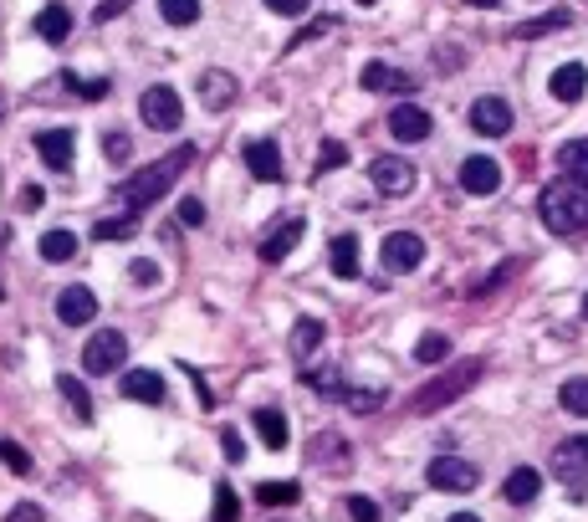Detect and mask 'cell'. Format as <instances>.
I'll return each instance as SVG.
<instances>
[{
    "mask_svg": "<svg viewBox=\"0 0 588 522\" xmlns=\"http://www.w3.org/2000/svg\"><path fill=\"white\" fill-rule=\"evenodd\" d=\"M558 405H563L568 415H583V420H588V379H563Z\"/></svg>",
    "mask_w": 588,
    "mask_h": 522,
    "instance_id": "obj_32",
    "label": "cell"
},
{
    "mask_svg": "<svg viewBox=\"0 0 588 522\" xmlns=\"http://www.w3.org/2000/svg\"><path fill=\"white\" fill-rule=\"evenodd\" d=\"M358 6H379V0H358Z\"/></svg>",
    "mask_w": 588,
    "mask_h": 522,
    "instance_id": "obj_54",
    "label": "cell"
},
{
    "mask_svg": "<svg viewBox=\"0 0 588 522\" xmlns=\"http://www.w3.org/2000/svg\"><path fill=\"white\" fill-rule=\"evenodd\" d=\"M179 221H185V226H205V205L200 200H179Z\"/></svg>",
    "mask_w": 588,
    "mask_h": 522,
    "instance_id": "obj_48",
    "label": "cell"
},
{
    "mask_svg": "<svg viewBox=\"0 0 588 522\" xmlns=\"http://www.w3.org/2000/svg\"><path fill=\"white\" fill-rule=\"evenodd\" d=\"M379 261H384V272H415L420 261H425V236H415V231H389L384 246H379Z\"/></svg>",
    "mask_w": 588,
    "mask_h": 522,
    "instance_id": "obj_8",
    "label": "cell"
},
{
    "mask_svg": "<svg viewBox=\"0 0 588 522\" xmlns=\"http://www.w3.org/2000/svg\"><path fill=\"white\" fill-rule=\"evenodd\" d=\"M358 82H364V93H415V77L394 72L389 62H364Z\"/></svg>",
    "mask_w": 588,
    "mask_h": 522,
    "instance_id": "obj_19",
    "label": "cell"
},
{
    "mask_svg": "<svg viewBox=\"0 0 588 522\" xmlns=\"http://www.w3.org/2000/svg\"><path fill=\"white\" fill-rule=\"evenodd\" d=\"M164 395H169V384H164L159 369H128L123 374V400H133V405H164Z\"/></svg>",
    "mask_w": 588,
    "mask_h": 522,
    "instance_id": "obj_15",
    "label": "cell"
},
{
    "mask_svg": "<svg viewBox=\"0 0 588 522\" xmlns=\"http://www.w3.org/2000/svg\"><path fill=\"white\" fill-rule=\"evenodd\" d=\"M246 169L256 174L261 185H271V180H282V174H287V159H282V149L271 139H251L246 144Z\"/></svg>",
    "mask_w": 588,
    "mask_h": 522,
    "instance_id": "obj_17",
    "label": "cell"
},
{
    "mask_svg": "<svg viewBox=\"0 0 588 522\" xmlns=\"http://www.w3.org/2000/svg\"><path fill=\"white\" fill-rule=\"evenodd\" d=\"M445 522H481L476 512H456V517H445Z\"/></svg>",
    "mask_w": 588,
    "mask_h": 522,
    "instance_id": "obj_53",
    "label": "cell"
},
{
    "mask_svg": "<svg viewBox=\"0 0 588 522\" xmlns=\"http://www.w3.org/2000/svg\"><path fill=\"white\" fill-rule=\"evenodd\" d=\"M568 26H573V11H568V6H558V11H548V16L522 21V26H517V36H522V41H537V36H553V31H568Z\"/></svg>",
    "mask_w": 588,
    "mask_h": 522,
    "instance_id": "obj_26",
    "label": "cell"
},
{
    "mask_svg": "<svg viewBox=\"0 0 588 522\" xmlns=\"http://www.w3.org/2000/svg\"><path fill=\"white\" fill-rule=\"evenodd\" d=\"M415 359H420V364H445V359H450V338H445V333H425V338L415 343Z\"/></svg>",
    "mask_w": 588,
    "mask_h": 522,
    "instance_id": "obj_35",
    "label": "cell"
},
{
    "mask_svg": "<svg viewBox=\"0 0 588 522\" xmlns=\"http://www.w3.org/2000/svg\"><path fill=\"white\" fill-rule=\"evenodd\" d=\"M481 374H486V359H450L445 374H435L430 384L415 389L410 410H415V415H435V410H445V405H456L461 395H471V389L481 384Z\"/></svg>",
    "mask_w": 588,
    "mask_h": 522,
    "instance_id": "obj_2",
    "label": "cell"
},
{
    "mask_svg": "<svg viewBox=\"0 0 588 522\" xmlns=\"http://www.w3.org/2000/svg\"><path fill=\"white\" fill-rule=\"evenodd\" d=\"M302 231H307V221H302V215H287V221H277V226H271V231H266V241H261V261H266V267H277V261H287V256L297 251Z\"/></svg>",
    "mask_w": 588,
    "mask_h": 522,
    "instance_id": "obj_12",
    "label": "cell"
},
{
    "mask_svg": "<svg viewBox=\"0 0 588 522\" xmlns=\"http://www.w3.org/2000/svg\"><path fill=\"white\" fill-rule=\"evenodd\" d=\"M139 118L154 128V134H174V128L185 123V103H179V93L169 82H154V87H144V98H139Z\"/></svg>",
    "mask_w": 588,
    "mask_h": 522,
    "instance_id": "obj_4",
    "label": "cell"
},
{
    "mask_svg": "<svg viewBox=\"0 0 588 522\" xmlns=\"http://www.w3.org/2000/svg\"><path fill=\"white\" fill-rule=\"evenodd\" d=\"M542 221H548L553 236H573L588 226V190L573 180H553L542 190Z\"/></svg>",
    "mask_w": 588,
    "mask_h": 522,
    "instance_id": "obj_3",
    "label": "cell"
},
{
    "mask_svg": "<svg viewBox=\"0 0 588 522\" xmlns=\"http://www.w3.org/2000/svg\"><path fill=\"white\" fill-rule=\"evenodd\" d=\"M348 451H343V435H318V446H312V461H343Z\"/></svg>",
    "mask_w": 588,
    "mask_h": 522,
    "instance_id": "obj_40",
    "label": "cell"
},
{
    "mask_svg": "<svg viewBox=\"0 0 588 522\" xmlns=\"http://www.w3.org/2000/svg\"><path fill=\"white\" fill-rule=\"evenodd\" d=\"M128 6H133V0H103V6L93 11V21H113V16H118V11H128Z\"/></svg>",
    "mask_w": 588,
    "mask_h": 522,
    "instance_id": "obj_50",
    "label": "cell"
},
{
    "mask_svg": "<svg viewBox=\"0 0 588 522\" xmlns=\"http://www.w3.org/2000/svg\"><path fill=\"white\" fill-rule=\"evenodd\" d=\"M537 492H542V476H537L532 466H517V471L507 476V487H502V497H507L512 507H527V502H537Z\"/></svg>",
    "mask_w": 588,
    "mask_h": 522,
    "instance_id": "obj_23",
    "label": "cell"
},
{
    "mask_svg": "<svg viewBox=\"0 0 588 522\" xmlns=\"http://www.w3.org/2000/svg\"><path fill=\"white\" fill-rule=\"evenodd\" d=\"M328 31H338V16H323V21H307L297 36H292V47H302V41H318V36H328Z\"/></svg>",
    "mask_w": 588,
    "mask_h": 522,
    "instance_id": "obj_44",
    "label": "cell"
},
{
    "mask_svg": "<svg viewBox=\"0 0 588 522\" xmlns=\"http://www.w3.org/2000/svg\"><path fill=\"white\" fill-rule=\"evenodd\" d=\"M343 405H348L353 415H374V410L384 405V389H348Z\"/></svg>",
    "mask_w": 588,
    "mask_h": 522,
    "instance_id": "obj_37",
    "label": "cell"
},
{
    "mask_svg": "<svg viewBox=\"0 0 588 522\" xmlns=\"http://www.w3.org/2000/svg\"><path fill=\"white\" fill-rule=\"evenodd\" d=\"M461 190L466 195H496L502 190V164H496L491 154H471L461 164Z\"/></svg>",
    "mask_w": 588,
    "mask_h": 522,
    "instance_id": "obj_13",
    "label": "cell"
},
{
    "mask_svg": "<svg viewBox=\"0 0 588 522\" xmlns=\"http://www.w3.org/2000/svg\"><path fill=\"white\" fill-rule=\"evenodd\" d=\"M103 154H108L113 164H128V154H133V139L123 134V128H118V134H103Z\"/></svg>",
    "mask_w": 588,
    "mask_h": 522,
    "instance_id": "obj_41",
    "label": "cell"
},
{
    "mask_svg": "<svg viewBox=\"0 0 588 522\" xmlns=\"http://www.w3.org/2000/svg\"><path fill=\"white\" fill-rule=\"evenodd\" d=\"M57 318H62L67 328H87V323L98 318V292L82 287V282L62 287V292H57Z\"/></svg>",
    "mask_w": 588,
    "mask_h": 522,
    "instance_id": "obj_11",
    "label": "cell"
},
{
    "mask_svg": "<svg viewBox=\"0 0 588 522\" xmlns=\"http://www.w3.org/2000/svg\"><path fill=\"white\" fill-rule=\"evenodd\" d=\"M67 87H72V93H82L87 103H98V98H108V77H87V82L67 77Z\"/></svg>",
    "mask_w": 588,
    "mask_h": 522,
    "instance_id": "obj_43",
    "label": "cell"
},
{
    "mask_svg": "<svg viewBox=\"0 0 588 522\" xmlns=\"http://www.w3.org/2000/svg\"><path fill=\"white\" fill-rule=\"evenodd\" d=\"M36 36L47 41V47H62V41L72 36V11L62 6V0H52V6L36 16Z\"/></svg>",
    "mask_w": 588,
    "mask_h": 522,
    "instance_id": "obj_22",
    "label": "cell"
},
{
    "mask_svg": "<svg viewBox=\"0 0 588 522\" xmlns=\"http://www.w3.org/2000/svg\"><path fill=\"white\" fill-rule=\"evenodd\" d=\"M583 318H588V297H583Z\"/></svg>",
    "mask_w": 588,
    "mask_h": 522,
    "instance_id": "obj_55",
    "label": "cell"
},
{
    "mask_svg": "<svg viewBox=\"0 0 588 522\" xmlns=\"http://www.w3.org/2000/svg\"><path fill=\"white\" fill-rule=\"evenodd\" d=\"M425 482H430L435 492H476L481 471H476L471 461H461V456H435V461L425 466Z\"/></svg>",
    "mask_w": 588,
    "mask_h": 522,
    "instance_id": "obj_6",
    "label": "cell"
},
{
    "mask_svg": "<svg viewBox=\"0 0 588 522\" xmlns=\"http://www.w3.org/2000/svg\"><path fill=\"white\" fill-rule=\"evenodd\" d=\"M328 261H333V277L353 282V277H358V236H333Z\"/></svg>",
    "mask_w": 588,
    "mask_h": 522,
    "instance_id": "obj_25",
    "label": "cell"
},
{
    "mask_svg": "<svg viewBox=\"0 0 588 522\" xmlns=\"http://www.w3.org/2000/svg\"><path fill=\"white\" fill-rule=\"evenodd\" d=\"M195 93H200V108H205V113H225V108L241 98V82L225 72V67H210V72H200Z\"/></svg>",
    "mask_w": 588,
    "mask_h": 522,
    "instance_id": "obj_9",
    "label": "cell"
},
{
    "mask_svg": "<svg viewBox=\"0 0 588 522\" xmlns=\"http://www.w3.org/2000/svg\"><path fill=\"white\" fill-rule=\"evenodd\" d=\"M548 87H553V98H558V103H578V98L588 93V67H583V62H563V67L553 72V82H548Z\"/></svg>",
    "mask_w": 588,
    "mask_h": 522,
    "instance_id": "obj_21",
    "label": "cell"
},
{
    "mask_svg": "<svg viewBox=\"0 0 588 522\" xmlns=\"http://www.w3.org/2000/svg\"><path fill=\"white\" fill-rule=\"evenodd\" d=\"M77 256V236L72 231H47V236H41V261H52V267H62V261H72Z\"/></svg>",
    "mask_w": 588,
    "mask_h": 522,
    "instance_id": "obj_28",
    "label": "cell"
},
{
    "mask_svg": "<svg viewBox=\"0 0 588 522\" xmlns=\"http://www.w3.org/2000/svg\"><path fill=\"white\" fill-rule=\"evenodd\" d=\"M133 231H139V215H128V210L118 215V221H98V226H93L98 241H128Z\"/></svg>",
    "mask_w": 588,
    "mask_h": 522,
    "instance_id": "obj_34",
    "label": "cell"
},
{
    "mask_svg": "<svg viewBox=\"0 0 588 522\" xmlns=\"http://www.w3.org/2000/svg\"><path fill=\"white\" fill-rule=\"evenodd\" d=\"M369 180H374L379 195H410L420 174H415V164L404 159V154H379V159L369 164Z\"/></svg>",
    "mask_w": 588,
    "mask_h": 522,
    "instance_id": "obj_7",
    "label": "cell"
},
{
    "mask_svg": "<svg viewBox=\"0 0 588 522\" xmlns=\"http://www.w3.org/2000/svg\"><path fill=\"white\" fill-rule=\"evenodd\" d=\"M553 471L558 482H588V435H568L553 451Z\"/></svg>",
    "mask_w": 588,
    "mask_h": 522,
    "instance_id": "obj_16",
    "label": "cell"
},
{
    "mask_svg": "<svg viewBox=\"0 0 588 522\" xmlns=\"http://www.w3.org/2000/svg\"><path fill=\"white\" fill-rule=\"evenodd\" d=\"M57 389H62V400L72 405V415H77V420H93V395H87V384H82L77 374H62V379H57Z\"/></svg>",
    "mask_w": 588,
    "mask_h": 522,
    "instance_id": "obj_29",
    "label": "cell"
},
{
    "mask_svg": "<svg viewBox=\"0 0 588 522\" xmlns=\"http://www.w3.org/2000/svg\"><path fill=\"white\" fill-rule=\"evenodd\" d=\"M159 277H164L159 261H133V267H128V282L133 287H159Z\"/></svg>",
    "mask_w": 588,
    "mask_h": 522,
    "instance_id": "obj_42",
    "label": "cell"
},
{
    "mask_svg": "<svg viewBox=\"0 0 588 522\" xmlns=\"http://www.w3.org/2000/svg\"><path fill=\"white\" fill-rule=\"evenodd\" d=\"M195 164V149L190 144H179L174 154H164V159H154V164H144V169H133L128 174V180H123V210L128 215H139V210H149L159 195H169L174 190V180H179V174H185Z\"/></svg>",
    "mask_w": 588,
    "mask_h": 522,
    "instance_id": "obj_1",
    "label": "cell"
},
{
    "mask_svg": "<svg viewBox=\"0 0 588 522\" xmlns=\"http://www.w3.org/2000/svg\"><path fill=\"white\" fill-rule=\"evenodd\" d=\"M348 164V144H338V139H323V149H318V174H328V169H343Z\"/></svg>",
    "mask_w": 588,
    "mask_h": 522,
    "instance_id": "obj_39",
    "label": "cell"
},
{
    "mask_svg": "<svg viewBox=\"0 0 588 522\" xmlns=\"http://www.w3.org/2000/svg\"><path fill=\"white\" fill-rule=\"evenodd\" d=\"M302 379H307V389H318V395H328V400H343V395H348V384H343V374H338L333 364H323V369H307Z\"/></svg>",
    "mask_w": 588,
    "mask_h": 522,
    "instance_id": "obj_30",
    "label": "cell"
},
{
    "mask_svg": "<svg viewBox=\"0 0 588 522\" xmlns=\"http://www.w3.org/2000/svg\"><path fill=\"white\" fill-rule=\"evenodd\" d=\"M215 522H236L241 517V502H236V492H231V482H215V512H210Z\"/></svg>",
    "mask_w": 588,
    "mask_h": 522,
    "instance_id": "obj_36",
    "label": "cell"
},
{
    "mask_svg": "<svg viewBox=\"0 0 588 522\" xmlns=\"http://www.w3.org/2000/svg\"><path fill=\"white\" fill-rule=\"evenodd\" d=\"M41 205H47V190H41V185H26V190H21V210H41Z\"/></svg>",
    "mask_w": 588,
    "mask_h": 522,
    "instance_id": "obj_49",
    "label": "cell"
},
{
    "mask_svg": "<svg viewBox=\"0 0 588 522\" xmlns=\"http://www.w3.org/2000/svg\"><path fill=\"white\" fill-rule=\"evenodd\" d=\"M343 512H348V522H384L379 502H374V497H358V492L343 502Z\"/></svg>",
    "mask_w": 588,
    "mask_h": 522,
    "instance_id": "obj_38",
    "label": "cell"
},
{
    "mask_svg": "<svg viewBox=\"0 0 588 522\" xmlns=\"http://www.w3.org/2000/svg\"><path fill=\"white\" fill-rule=\"evenodd\" d=\"M0 461H6V466H11L16 476H26V471H31V456H26V451H21L16 441H0Z\"/></svg>",
    "mask_w": 588,
    "mask_h": 522,
    "instance_id": "obj_45",
    "label": "cell"
},
{
    "mask_svg": "<svg viewBox=\"0 0 588 522\" xmlns=\"http://www.w3.org/2000/svg\"><path fill=\"white\" fill-rule=\"evenodd\" d=\"M123 359H128V338L118 328H98L93 338H87V348H82V369L87 374H113Z\"/></svg>",
    "mask_w": 588,
    "mask_h": 522,
    "instance_id": "obj_5",
    "label": "cell"
},
{
    "mask_svg": "<svg viewBox=\"0 0 588 522\" xmlns=\"http://www.w3.org/2000/svg\"><path fill=\"white\" fill-rule=\"evenodd\" d=\"M220 451H225V461H246V441H241V430L225 425V430H220Z\"/></svg>",
    "mask_w": 588,
    "mask_h": 522,
    "instance_id": "obj_46",
    "label": "cell"
},
{
    "mask_svg": "<svg viewBox=\"0 0 588 522\" xmlns=\"http://www.w3.org/2000/svg\"><path fill=\"white\" fill-rule=\"evenodd\" d=\"M297 497H302L297 482H261V487H256V502H261V507H292Z\"/></svg>",
    "mask_w": 588,
    "mask_h": 522,
    "instance_id": "obj_31",
    "label": "cell"
},
{
    "mask_svg": "<svg viewBox=\"0 0 588 522\" xmlns=\"http://www.w3.org/2000/svg\"><path fill=\"white\" fill-rule=\"evenodd\" d=\"M11 522H47V512H41V507H31V502H21V507L11 512Z\"/></svg>",
    "mask_w": 588,
    "mask_h": 522,
    "instance_id": "obj_51",
    "label": "cell"
},
{
    "mask_svg": "<svg viewBox=\"0 0 588 522\" xmlns=\"http://www.w3.org/2000/svg\"><path fill=\"white\" fill-rule=\"evenodd\" d=\"M466 6H481V11H496V6H502V0H466Z\"/></svg>",
    "mask_w": 588,
    "mask_h": 522,
    "instance_id": "obj_52",
    "label": "cell"
},
{
    "mask_svg": "<svg viewBox=\"0 0 588 522\" xmlns=\"http://www.w3.org/2000/svg\"><path fill=\"white\" fill-rule=\"evenodd\" d=\"M323 318H297V328H292V354L297 359H312V354H318V348H323Z\"/></svg>",
    "mask_w": 588,
    "mask_h": 522,
    "instance_id": "obj_27",
    "label": "cell"
},
{
    "mask_svg": "<svg viewBox=\"0 0 588 522\" xmlns=\"http://www.w3.org/2000/svg\"><path fill=\"white\" fill-rule=\"evenodd\" d=\"M512 123H517V113H512L507 98H476L471 103V128H476V134H486V139H507Z\"/></svg>",
    "mask_w": 588,
    "mask_h": 522,
    "instance_id": "obj_10",
    "label": "cell"
},
{
    "mask_svg": "<svg viewBox=\"0 0 588 522\" xmlns=\"http://www.w3.org/2000/svg\"><path fill=\"white\" fill-rule=\"evenodd\" d=\"M251 425H256V435H261V446H271V451H287V441H292V425H287V415H282L277 405H261V410L251 415Z\"/></svg>",
    "mask_w": 588,
    "mask_h": 522,
    "instance_id": "obj_20",
    "label": "cell"
},
{
    "mask_svg": "<svg viewBox=\"0 0 588 522\" xmlns=\"http://www.w3.org/2000/svg\"><path fill=\"white\" fill-rule=\"evenodd\" d=\"M0 302H6V287H0Z\"/></svg>",
    "mask_w": 588,
    "mask_h": 522,
    "instance_id": "obj_56",
    "label": "cell"
},
{
    "mask_svg": "<svg viewBox=\"0 0 588 522\" xmlns=\"http://www.w3.org/2000/svg\"><path fill=\"white\" fill-rule=\"evenodd\" d=\"M159 16L169 26H195L200 21V0H159Z\"/></svg>",
    "mask_w": 588,
    "mask_h": 522,
    "instance_id": "obj_33",
    "label": "cell"
},
{
    "mask_svg": "<svg viewBox=\"0 0 588 522\" xmlns=\"http://www.w3.org/2000/svg\"><path fill=\"white\" fill-rule=\"evenodd\" d=\"M261 6H266V11H277V16H302V11L312 6V0H261Z\"/></svg>",
    "mask_w": 588,
    "mask_h": 522,
    "instance_id": "obj_47",
    "label": "cell"
},
{
    "mask_svg": "<svg viewBox=\"0 0 588 522\" xmlns=\"http://www.w3.org/2000/svg\"><path fill=\"white\" fill-rule=\"evenodd\" d=\"M36 154L47 159L52 169H67L72 154H77V134H72V128H41V134H36Z\"/></svg>",
    "mask_w": 588,
    "mask_h": 522,
    "instance_id": "obj_18",
    "label": "cell"
},
{
    "mask_svg": "<svg viewBox=\"0 0 588 522\" xmlns=\"http://www.w3.org/2000/svg\"><path fill=\"white\" fill-rule=\"evenodd\" d=\"M558 164H563V180H573V185L588 190V139H568L558 149Z\"/></svg>",
    "mask_w": 588,
    "mask_h": 522,
    "instance_id": "obj_24",
    "label": "cell"
},
{
    "mask_svg": "<svg viewBox=\"0 0 588 522\" xmlns=\"http://www.w3.org/2000/svg\"><path fill=\"white\" fill-rule=\"evenodd\" d=\"M430 113L420 108V103H399L394 113H389V134L399 139V144H420V139H430Z\"/></svg>",
    "mask_w": 588,
    "mask_h": 522,
    "instance_id": "obj_14",
    "label": "cell"
}]
</instances>
